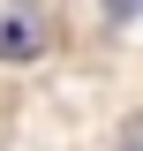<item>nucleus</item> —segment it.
Wrapping results in <instances>:
<instances>
[{
	"mask_svg": "<svg viewBox=\"0 0 143 151\" xmlns=\"http://www.w3.org/2000/svg\"><path fill=\"white\" fill-rule=\"evenodd\" d=\"M38 53H45V23H38L30 8H8V15H0V60L23 68V60H38Z\"/></svg>",
	"mask_w": 143,
	"mask_h": 151,
	"instance_id": "1",
	"label": "nucleus"
},
{
	"mask_svg": "<svg viewBox=\"0 0 143 151\" xmlns=\"http://www.w3.org/2000/svg\"><path fill=\"white\" fill-rule=\"evenodd\" d=\"M136 8H143V0H136Z\"/></svg>",
	"mask_w": 143,
	"mask_h": 151,
	"instance_id": "2",
	"label": "nucleus"
}]
</instances>
